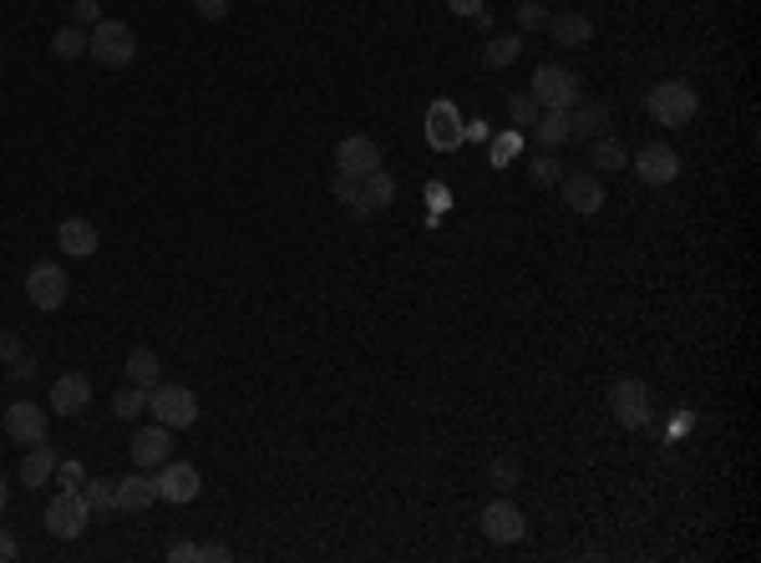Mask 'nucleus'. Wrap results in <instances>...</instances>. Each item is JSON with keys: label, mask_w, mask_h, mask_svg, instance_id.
Listing matches in <instances>:
<instances>
[{"label": "nucleus", "mask_w": 761, "mask_h": 563, "mask_svg": "<svg viewBox=\"0 0 761 563\" xmlns=\"http://www.w3.org/2000/svg\"><path fill=\"white\" fill-rule=\"evenodd\" d=\"M645 107L660 127H690L700 112V97L690 81H655L650 97H645Z\"/></svg>", "instance_id": "nucleus-1"}, {"label": "nucleus", "mask_w": 761, "mask_h": 563, "mask_svg": "<svg viewBox=\"0 0 761 563\" xmlns=\"http://www.w3.org/2000/svg\"><path fill=\"white\" fill-rule=\"evenodd\" d=\"M650 386L639 381V375H620L614 386H609V417L624 426V432H639V426H650Z\"/></svg>", "instance_id": "nucleus-2"}, {"label": "nucleus", "mask_w": 761, "mask_h": 563, "mask_svg": "<svg viewBox=\"0 0 761 563\" xmlns=\"http://www.w3.org/2000/svg\"><path fill=\"white\" fill-rule=\"evenodd\" d=\"M87 51H92V62H102V66H127L132 56H138V36H132L127 21L102 16L92 31H87Z\"/></svg>", "instance_id": "nucleus-3"}, {"label": "nucleus", "mask_w": 761, "mask_h": 563, "mask_svg": "<svg viewBox=\"0 0 761 563\" xmlns=\"http://www.w3.org/2000/svg\"><path fill=\"white\" fill-rule=\"evenodd\" d=\"M148 411H153V422H163L168 432H183V426L199 422V396L188 392V386L157 381L153 392H148Z\"/></svg>", "instance_id": "nucleus-4"}, {"label": "nucleus", "mask_w": 761, "mask_h": 563, "mask_svg": "<svg viewBox=\"0 0 761 563\" xmlns=\"http://www.w3.org/2000/svg\"><path fill=\"white\" fill-rule=\"evenodd\" d=\"M533 102H538V107L544 112H569L579 102V97H584V87H579V77L574 72H569V66H538V72H533Z\"/></svg>", "instance_id": "nucleus-5"}, {"label": "nucleus", "mask_w": 761, "mask_h": 563, "mask_svg": "<svg viewBox=\"0 0 761 563\" xmlns=\"http://www.w3.org/2000/svg\"><path fill=\"white\" fill-rule=\"evenodd\" d=\"M87 523H92V508H87V492H81V487H62V492L47 502V528L56 533V538H81Z\"/></svg>", "instance_id": "nucleus-6"}, {"label": "nucleus", "mask_w": 761, "mask_h": 563, "mask_svg": "<svg viewBox=\"0 0 761 563\" xmlns=\"http://www.w3.org/2000/svg\"><path fill=\"white\" fill-rule=\"evenodd\" d=\"M66 290H72V280H66V269L51 265V259L31 265V274H26V299H31L36 310H62Z\"/></svg>", "instance_id": "nucleus-7"}, {"label": "nucleus", "mask_w": 761, "mask_h": 563, "mask_svg": "<svg viewBox=\"0 0 761 563\" xmlns=\"http://www.w3.org/2000/svg\"><path fill=\"white\" fill-rule=\"evenodd\" d=\"M630 168L639 172L645 188H665V183H675V172H681V153H675L670 142H645V148L630 157Z\"/></svg>", "instance_id": "nucleus-8"}, {"label": "nucleus", "mask_w": 761, "mask_h": 563, "mask_svg": "<svg viewBox=\"0 0 761 563\" xmlns=\"http://www.w3.org/2000/svg\"><path fill=\"white\" fill-rule=\"evenodd\" d=\"M153 483H157V498L173 502V508H183V502H193L203 492L199 468H193V462H178V457H168V462L157 468Z\"/></svg>", "instance_id": "nucleus-9"}, {"label": "nucleus", "mask_w": 761, "mask_h": 563, "mask_svg": "<svg viewBox=\"0 0 761 563\" xmlns=\"http://www.w3.org/2000/svg\"><path fill=\"white\" fill-rule=\"evenodd\" d=\"M47 426H51V417H47V407L41 401H11L5 407V437L11 442H21V447H36V442H47Z\"/></svg>", "instance_id": "nucleus-10"}, {"label": "nucleus", "mask_w": 761, "mask_h": 563, "mask_svg": "<svg viewBox=\"0 0 761 563\" xmlns=\"http://www.w3.org/2000/svg\"><path fill=\"white\" fill-rule=\"evenodd\" d=\"M523 528H529V523H523V513H518V502L508 498V492L482 508V533H487V543L508 548V543H518V538H523Z\"/></svg>", "instance_id": "nucleus-11"}, {"label": "nucleus", "mask_w": 761, "mask_h": 563, "mask_svg": "<svg viewBox=\"0 0 761 563\" xmlns=\"http://www.w3.org/2000/svg\"><path fill=\"white\" fill-rule=\"evenodd\" d=\"M87 401H92V381L81 371H66L51 381V396H47V411L51 417H81L87 411Z\"/></svg>", "instance_id": "nucleus-12"}, {"label": "nucleus", "mask_w": 761, "mask_h": 563, "mask_svg": "<svg viewBox=\"0 0 761 563\" xmlns=\"http://www.w3.org/2000/svg\"><path fill=\"white\" fill-rule=\"evenodd\" d=\"M127 452H132V462H138L142 472H157V468H163V462L173 457V432H168L163 422L138 426V432H132V447H127Z\"/></svg>", "instance_id": "nucleus-13"}, {"label": "nucleus", "mask_w": 761, "mask_h": 563, "mask_svg": "<svg viewBox=\"0 0 761 563\" xmlns=\"http://www.w3.org/2000/svg\"><path fill=\"white\" fill-rule=\"evenodd\" d=\"M376 168H381V142L366 138V132H356V138H345L335 148V172H345V178H366Z\"/></svg>", "instance_id": "nucleus-14"}, {"label": "nucleus", "mask_w": 761, "mask_h": 563, "mask_svg": "<svg viewBox=\"0 0 761 563\" xmlns=\"http://www.w3.org/2000/svg\"><path fill=\"white\" fill-rule=\"evenodd\" d=\"M559 188H563V204L574 208V214H584V219L605 208V183H599V172H563Z\"/></svg>", "instance_id": "nucleus-15"}, {"label": "nucleus", "mask_w": 761, "mask_h": 563, "mask_svg": "<svg viewBox=\"0 0 761 563\" xmlns=\"http://www.w3.org/2000/svg\"><path fill=\"white\" fill-rule=\"evenodd\" d=\"M609 127V102H584L579 97L569 107V142H594Z\"/></svg>", "instance_id": "nucleus-16"}, {"label": "nucleus", "mask_w": 761, "mask_h": 563, "mask_svg": "<svg viewBox=\"0 0 761 563\" xmlns=\"http://www.w3.org/2000/svg\"><path fill=\"white\" fill-rule=\"evenodd\" d=\"M56 462H62V457H56V447H51V442H36L31 452L21 457V483L36 487V492H41V487H51V477H56Z\"/></svg>", "instance_id": "nucleus-17"}, {"label": "nucleus", "mask_w": 761, "mask_h": 563, "mask_svg": "<svg viewBox=\"0 0 761 563\" xmlns=\"http://www.w3.org/2000/svg\"><path fill=\"white\" fill-rule=\"evenodd\" d=\"M396 204V178H391L386 168H376L360 178V208L356 214H386V208Z\"/></svg>", "instance_id": "nucleus-18"}, {"label": "nucleus", "mask_w": 761, "mask_h": 563, "mask_svg": "<svg viewBox=\"0 0 761 563\" xmlns=\"http://www.w3.org/2000/svg\"><path fill=\"white\" fill-rule=\"evenodd\" d=\"M559 47H589L594 41V21L589 16H579V11H559V16H548V26H544Z\"/></svg>", "instance_id": "nucleus-19"}, {"label": "nucleus", "mask_w": 761, "mask_h": 563, "mask_svg": "<svg viewBox=\"0 0 761 563\" xmlns=\"http://www.w3.org/2000/svg\"><path fill=\"white\" fill-rule=\"evenodd\" d=\"M56 244H62L72 259H92V254H97V223L92 219H62Z\"/></svg>", "instance_id": "nucleus-20"}, {"label": "nucleus", "mask_w": 761, "mask_h": 563, "mask_svg": "<svg viewBox=\"0 0 761 563\" xmlns=\"http://www.w3.org/2000/svg\"><path fill=\"white\" fill-rule=\"evenodd\" d=\"M157 502V483L148 472H132L117 483V513H142V508H153Z\"/></svg>", "instance_id": "nucleus-21"}, {"label": "nucleus", "mask_w": 761, "mask_h": 563, "mask_svg": "<svg viewBox=\"0 0 761 563\" xmlns=\"http://www.w3.org/2000/svg\"><path fill=\"white\" fill-rule=\"evenodd\" d=\"M157 381H163V360H157L148 345L127 350V386H142V392H153Z\"/></svg>", "instance_id": "nucleus-22"}, {"label": "nucleus", "mask_w": 761, "mask_h": 563, "mask_svg": "<svg viewBox=\"0 0 761 563\" xmlns=\"http://www.w3.org/2000/svg\"><path fill=\"white\" fill-rule=\"evenodd\" d=\"M589 163H594V172H620V168H630V153H624L620 138L599 132V138L589 142Z\"/></svg>", "instance_id": "nucleus-23"}, {"label": "nucleus", "mask_w": 761, "mask_h": 563, "mask_svg": "<svg viewBox=\"0 0 761 563\" xmlns=\"http://www.w3.org/2000/svg\"><path fill=\"white\" fill-rule=\"evenodd\" d=\"M427 132H432L436 148H457V138H462V127H457V107L452 102H432V112H427Z\"/></svg>", "instance_id": "nucleus-24"}, {"label": "nucleus", "mask_w": 761, "mask_h": 563, "mask_svg": "<svg viewBox=\"0 0 761 563\" xmlns=\"http://www.w3.org/2000/svg\"><path fill=\"white\" fill-rule=\"evenodd\" d=\"M529 132L544 153H554L559 142H569V112H538V123H533Z\"/></svg>", "instance_id": "nucleus-25"}, {"label": "nucleus", "mask_w": 761, "mask_h": 563, "mask_svg": "<svg viewBox=\"0 0 761 563\" xmlns=\"http://www.w3.org/2000/svg\"><path fill=\"white\" fill-rule=\"evenodd\" d=\"M518 51H523V36L513 31H497L487 47H482V62L493 66V72H503V66H513L518 62Z\"/></svg>", "instance_id": "nucleus-26"}, {"label": "nucleus", "mask_w": 761, "mask_h": 563, "mask_svg": "<svg viewBox=\"0 0 761 563\" xmlns=\"http://www.w3.org/2000/svg\"><path fill=\"white\" fill-rule=\"evenodd\" d=\"M81 492H87V508H92V517H112L117 513V483L112 477H92V483H81Z\"/></svg>", "instance_id": "nucleus-27"}, {"label": "nucleus", "mask_w": 761, "mask_h": 563, "mask_svg": "<svg viewBox=\"0 0 761 563\" xmlns=\"http://www.w3.org/2000/svg\"><path fill=\"white\" fill-rule=\"evenodd\" d=\"M518 477H523L518 457H497V462H487V487H497V492H513Z\"/></svg>", "instance_id": "nucleus-28"}, {"label": "nucleus", "mask_w": 761, "mask_h": 563, "mask_svg": "<svg viewBox=\"0 0 761 563\" xmlns=\"http://www.w3.org/2000/svg\"><path fill=\"white\" fill-rule=\"evenodd\" d=\"M51 51H56L62 62H72V56H81V51H87V26H62V31L51 36Z\"/></svg>", "instance_id": "nucleus-29"}, {"label": "nucleus", "mask_w": 761, "mask_h": 563, "mask_svg": "<svg viewBox=\"0 0 761 563\" xmlns=\"http://www.w3.org/2000/svg\"><path fill=\"white\" fill-rule=\"evenodd\" d=\"M112 411H117L123 422H132V417H142V411H148V392H142V386H127V392L112 396Z\"/></svg>", "instance_id": "nucleus-30"}, {"label": "nucleus", "mask_w": 761, "mask_h": 563, "mask_svg": "<svg viewBox=\"0 0 761 563\" xmlns=\"http://www.w3.org/2000/svg\"><path fill=\"white\" fill-rule=\"evenodd\" d=\"M538 112H544V107H538L529 92H513V97H508V117H513V127H533V123H538Z\"/></svg>", "instance_id": "nucleus-31"}, {"label": "nucleus", "mask_w": 761, "mask_h": 563, "mask_svg": "<svg viewBox=\"0 0 761 563\" xmlns=\"http://www.w3.org/2000/svg\"><path fill=\"white\" fill-rule=\"evenodd\" d=\"M559 178H563V168H559V157H554V153L533 157V183H538V188H554Z\"/></svg>", "instance_id": "nucleus-32"}, {"label": "nucleus", "mask_w": 761, "mask_h": 563, "mask_svg": "<svg viewBox=\"0 0 761 563\" xmlns=\"http://www.w3.org/2000/svg\"><path fill=\"white\" fill-rule=\"evenodd\" d=\"M518 26H523V31H544V26H548V11L538 5V0H523V5H518Z\"/></svg>", "instance_id": "nucleus-33"}, {"label": "nucleus", "mask_w": 761, "mask_h": 563, "mask_svg": "<svg viewBox=\"0 0 761 563\" xmlns=\"http://www.w3.org/2000/svg\"><path fill=\"white\" fill-rule=\"evenodd\" d=\"M330 188H335V199H341V204L356 214V208H360V178H345V172H335V183H330Z\"/></svg>", "instance_id": "nucleus-34"}, {"label": "nucleus", "mask_w": 761, "mask_h": 563, "mask_svg": "<svg viewBox=\"0 0 761 563\" xmlns=\"http://www.w3.org/2000/svg\"><path fill=\"white\" fill-rule=\"evenodd\" d=\"M72 16H77V26L92 31L97 21H102V5H97V0H72Z\"/></svg>", "instance_id": "nucleus-35"}, {"label": "nucleus", "mask_w": 761, "mask_h": 563, "mask_svg": "<svg viewBox=\"0 0 761 563\" xmlns=\"http://www.w3.org/2000/svg\"><path fill=\"white\" fill-rule=\"evenodd\" d=\"M513 153H518V132H508V138L493 142V163H497V168H508V163H513Z\"/></svg>", "instance_id": "nucleus-36"}, {"label": "nucleus", "mask_w": 761, "mask_h": 563, "mask_svg": "<svg viewBox=\"0 0 761 563\" xmlns=\"http://www.w3.org/2000/svg\"><path fill=\"white\" fill-rule=\"evenodd\" d=\"M447 11H452V16H462V21H472V16L487 11V0H447Z\"/></svg>", "instance_id": "nucleus-37"}, {"label": "nucleus", "mask_w": 761, "mask_h": 563, "mask_svg": "<svg viewBox=\"0 0 761 563\" xmlns=\"http://www.w3.org/2000/svg\"><path fill=\"white\" fill-rule=\"evenodd\" d=\"M16 356H26V350H21V341L11 335V330H0V366H11Z\"/></svg>", "instance_id": "nucleus-38"}, {"label": "nucleus", "mask_w": 761, "mask_h": 563, "mask_svg": "<svg viewBox=\"0 0 761 563\" xmlns=\"http://www.w3.org/2000/svg\"><path fill=\"white\" fill-rule=\"evenodd\" d=\"M193 5H199L203 21H224V16H229V0H193Z\"/></svg>", "instance_id": "nucleus-39"}, {"label": "nucleus", "mask_w": 761, "mask_h": 563, "mask_svg": "<svg viewBox=\"0 0 761 563\" xmlns=\"http://www.w3.org/2000/svg\"><path fill=\"white\" fill-rule=\"evenodd\" d=\"M199 559H208V563H229L233 553H229V543H199Z\"/></svg>", "instance_id": "nucleus-40"}, {"label": "nucleus", "mask_w": 761, "mask_h": 563, "mask_svg": "<svg viewBox=\"0 0 761 563\" xmlns=\"http://www.w3.org/2000/svg\"><path fill=\"white\" fill-rule=\"evenodd\" d=\"M56 477L62 487H81V462H56Z\"/></svg>", "instance_id": "nucleus-41"}, {"label": "nucleus", "mask_w": 761, "mask_h": 563, "mask_svg": "<svg viewBox=\"0 0 761 563\" xmlns=\"http://www.w3.org/2000/svg\"><path fill=\"white\" fill-rule=\"evenodd\" d=\"M199 559V543H173L168 548V563H193Z\"/></svg>", "instance_id": "nucleus-42"}, {"label": "nucleus", "mask_w": 761, "mask_h": 563, "mask_svg": "<svg viewBox=\"0 0 761 563\" xmlns=\"http://www.w3.org/2000/svg\"><path fill=\"white\" fill-rule=\"evenodd\" d=\"M11 375H16V381H31V375H36V360H31V356H16V360H11Z\"/></svg>", "instance_id": "nucleus-43"}, {"label": "nucleus", "mask_w": 761, "mask_h": 563, "mask_svg": "<svg viewBox=\"0 0 761 563\" xmlns=\"http://www.w3.org/2000/svg\"><path fill=\"white\" fill-rule=\"evenodd\" d=\"M11 559H16V538L0 528V563H11Z\"/></svg>", "instance_id": "nucleus-44"}, {"label": "nucleus", "mask_w": 761, "mask_h": 563, "mask_svg": "<svg viewBox=\"0 0 761 563\" xmlns=\"http://www.w3.org/2000/svg\"><path fill=\"white\" fill-rule=\"evenodd\" d=\"M5 502H11V492H5V477H0V513H5Z\"/></svg>", "instance_id": "nucleus-45"}]
</instances>
